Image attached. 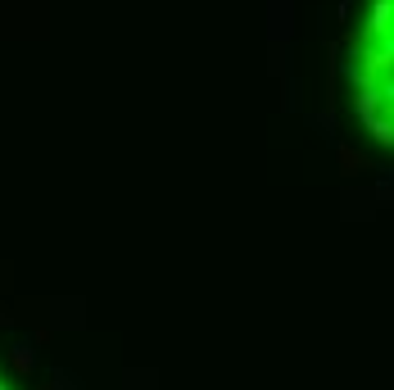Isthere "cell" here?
<instances>
[{
    "label": "cell",
    "instance_id": "1",
    "mask_svg": "<svg viewBox=\"0 0 394 390\" xmlns=\"http://www.w3.org/2000/svg\"><path fill=\"white\" fill-rule=\"evenodd\" d=\"M367 32H372V37H390V32H394V5H390V0H376V5H372Z\"/></svg>",
    "mask_w": 394,
    "mask_h": 390
},
{
    "label": "cell",
    "instance_id": "2",
    "mask_svg": "<svg viewBox=\"0 0 394 390\" xmlns=\"http://www.w3.org/2000/svg\"><path fill=\"white\" fill-rule=\"evenodd\" d=\"M376 105H381V86H376V82L358 86V100H354V109H358V118H363V123H372V118H376Z\"/></svg>",
    "mask_w": 394,
    "mask_h": 390
},
{
    "label": "cell",
    "instance_id": "3",
    "mask_svg": "<svg viewBox=\"0 0 394 390\" xmlns=\"http://www.w3.org/2000/svg\"><path fill=\"white\" fill-rule=\"evenodd\" d=\"M10 363H14V372H23V377H28V372H32V350H28V345H14V350H10Z\"/></svg>",
    "mask_w": 394,
    "mask_h": 390
},
{
    "label": "cell",
    "instance_id": "4",
    "mask_svg": "<svg viewBox=\"0 0 394 390\" xmlns=\"http://www.w3.org/2000/svg\"><path fill=\"white\" fill-rule=\"evenodd\" d=\"M340 163H345V172H358V168H363V159H358L354 150H340Z\"/></svg>",
    "mask_w": 394,
    "mask_h": 390
},
{
    "label": "cell",
    "instance_id": "5",
    "mask_svg": "<svg viewBox=\"0 0 394 390\" xmlns=\"http://www.w3.org/2000/svg\"><path fill=\"white\" fill-rule=\"evenodd\" d=\"M37 390H55V386H37Z\"/></svg>",
    "mask_w": 394,
    "mask_h": 390
},
{
    "label": "cell",
    "instance_id": "6",
    "mask_svg": "<svg viewBox=\"0 0 394 390\" xmlns=\"http://www.w3.org/2000/svg\"><path fill=\"white\" fill-rule=\"evenodd\" d=\"M390 5H394V0H390Z\"/></svg>",
    "mask_w": 394,
    "mask_h": 390
}]
</instances>
